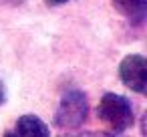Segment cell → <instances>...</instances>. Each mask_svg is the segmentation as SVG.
<instances>
[{
	"instance_id": "cell-7",
	"label": "cell",
	"mask_w": 147,
	"mask_h": 137,
	"mask_svg": "<svg viewBox=\"0 0 147 137\" xmlns=\"http://www.w3.org/2000/svg\"><path fill=\"white\" fill-rule=\"evenodd\" d=\"M6 101V87L2 85V81H0V105H2Z\"/></svg>"
},
{
	"instance_id": "cell-6",
	"label": "cell",
	"mask_w": 147,
	"mask_h": 137,
	"mask_svg": "<svg viewBox=\"0 0 147 137\" xmlns=\"http://www.w3.org/2000/svg\"><path fill=\"white\" fill-rule=\"evenodd\" d=\"M67 2H73V0H45L47 6H61V4H67Z\"/></svg>"
},
{
	"instance_id": "cell-3",
	"label": "cell",
	"mask_w": 147,
	"mask_h": 137,
	"mask_svg": "<svg viewBox=\"0 0 147 137\" xmlns=\"http://www.w3.org/2000/svg\"><path fill=\"white\" fill-rule=\"evenodd\" d=\"M119 79L133 93L145 95L147 93V61H145V57L137 55V53L127 55L119 65Z\"/></svg>"
},
{
	"instance_id": "cell-1",
	"label": "cell",
	"mask_w": 147,
	"mask_h": 137,
	"mask_svg": "<svg viewBox=\"0 0 147 137\" xmlns=\"http://www.w3.org/2000/svg\"><path fill=\"white\" fill-rule=\"evenodd\" d=\"M97 117L99 121L109 127L111 133L121 135L125 133L129 127H133L135 123V111H133V103L131 99H127L125 95H117V93H105L99 101L97 107Z\"/></svg>"
},
{
	"instance_id": "cell-4",
	"label": "cell",
	"mask_w": 147,
	"mask_h": 137,
	"mask_svg": "<svg viewBox=\"0 0 147 137\" xmlns=\"http://www.w3.org/2000/svg\"><path fill=\"white\" fill-rule=\"evenodd\" d=\"M8 135H20V137H49L51 129L49 125L36 117V115H24L16 121L14 131H8Z\"/></svg>"
},
{
	"instance_id": "cell-8",
	"label": "cell",
	"mask_w": 147,
	"mask_h": 137,
	"mask_svg": "<svg viewBox=\"0 0 147 137\" xmlns=\"http://www.w3.org/2000/svg\"><path fill=\"white\" fill-rule=\"evenodd\" d=\"M4 4H10V6H18V4H22L24 0H2Z\"/></svg>"
},
{
	"instance_id": "cell-2",
	"label": "cell",
	"mask_w": 147,
	"mask_h": 137,
	"mask_svg": "<svg viewBox=\"0 0 147 137\" xmlns=\"http://www.w3.org/2000/svg\"><path fill=\"white\" fill-rule=\"evenodd\" d=\"M87 115H89L87 95L79 89H69L61 97V103L55 111L53 125L61 131H75L85 125Z\"/></svg>"
},
{
	"instance_id": "cell-5",
	"label": "cell",
	"mask_w": 147,
	"mask_h": 137,
	"mask_svg": "<svg viewBox=\"0 0 147 137\" xmlns=\"http://www.w3.org/2000/svg\"><path fill=\"white\" fill-rule=\"evenodd\" d=\"M111 2L133 26H141L145 22L147 0H111Z\"/></svg>"
}]
</instances>
